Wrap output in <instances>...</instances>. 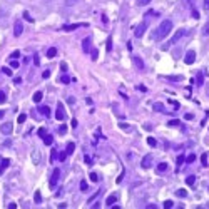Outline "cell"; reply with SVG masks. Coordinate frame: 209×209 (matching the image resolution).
Wrapping results in <instances>:
<instances>
[{
	"mask_svg": "<svg viewBox=\"0 0 209 209\" xmlns=\"http://www.w3.org/2000/svg\"><path fill=\"white\" fill-rule=\"evenodd\" d=\"M171 30H173V22H171V20H162L161 25L156 28V32L152 34V39H154V40H162V39H166V37L169 35Z\"/></svg>",
	"mask_w": 209,
	"mask_h": 209,
	"instance_id": "obj_1",
	"label": "cell"
},
{
	"mask_svg": "<svg viewBox=\"0 0 209 209\" xmlns=\"http://www.w3.org/2000/svg\"><path fill=\"white\" fill-rule=\"evenodd\" d=\"M187 34H189V30H187V28H181V30H177V32L173 35V39L169 40V45H174V44H177L179 40H182Z\"/></svg>",
	"mask_w": 209,
	"mask_h": 209,
	"instance_id": "obj_2",
	"label": "cell"
},
{
	"mask_svg": "<svg viewBox=\"0 0 209 209\" xmlns=\"http://www.w3.org/2000/svg\"><path fill=\"white\" fill-rule=\"evenodd\" d=\"M59 179H60V169H59V167H55L54 173H52V176H50L49 186H50V187H55V186H57V182H59Z\"/></svg>",
	"mask_w": 209,
	"mask_h": 209,
	"instance_id": "obj_3",
	"label": "cell"
},
{
	"mask_svg": "<svg viewBox=\"0 0 209 209\" xmlns=\"http://www.w3.org/2000/svg\"><path fill=\"white\" fill-rule=\"evenodd\" d=\"M55 119H57V121H64V119H65V110H64V105L60 104V102H59V104H57V110H55Z\"/></svg>",
	"mask_w": 209,
	"mask_h": 209,
	"instance_id": "obj_4",
	"label": "cell"
},
{
	"mask_svg": "<svg viewBox=\"0 0 209 209\" xmlns=\"http://www.w3.org/2000/svg\"><path fill=\"white\" fill-rule=\"evenodd\" d=\"M146 28H147V20H144L141 25H137L136 32H134V35H136V37H142V35H144V32H146Z\"/></svg>",
	"mask_w": 209,
	"mask_h": 209,
	"instance_id": "obj_5",
	"label": "cell"
},
{
	"mask_svg": "<svg viewBox=\"0 0 209 209\" xmlns=\"http://www.w3.org/2000/svg\"><path fill=\"white\" fill-rule=\"evenodd\" d=\"M184 62H186L187 65L194 64V62H196V52H194V50H189V52H187L186 57H184Z\"/></svg>",
	"mask_w": 209,
	"mask_h": 209,
	"instance_id": "obj_6",
	"label": "cell"
},
{
	"mask_svg": "<svg viewBox=\"0 0 209 209\" xmlns=\"http://www.w3.org/2000/svg\"><path fill=\"white\" fill-rule=\"evenodd\" d=\"M22 32H23L22 20H17V22H15V25H14V35L15 37H20V35H22Z\"/></svg>",
	"mask_w": 209,
	"mask_h": 209,
	"instance_id": "obj_7",
	"label": "cell"
},
{
	"mask_svg": "<svg viewBox=\"0 0 209 209\" xmlns=\"http://www.w3.org/2000/svg\"><path fill=\"white\" fill-rule=\"evenodd\" d=\"M151 164H152V154H147L146 157L142 159V164H141V166L144 167V169H149Z\"/></svg>",
	"mask_w": 209,
	"mask_h": 209,
	"instance_id": "obj_8",
	"label": "cell"
},
{
	"mask_svg": "<svg viewBox=\"0 0 209 209\" xmlns=\"http://www.w3.org/2000/svg\"><path fill=\"white\" fill-rule=\"evenodd\" d=\"M0 130H2L5 136H9V134H12V130H14V127H12V124L9 122V124H2V127H0Z\"/></svg>",
	"mask_w": 209,
	"mask_h": 209,
	"instance_id": "obj_9",
	"label": "cell"
},
{
	"mask_svg": "<svg viewBox=\"0 0 209 209\" xmlns=\"http://www.w3.org/2000/svg\"><path fill=\"white\" fill-rule=\"evenodd\" d=\"M39 114L44 117H49L50 116V107H47V105H40L39 107Z\"/></svg>",
	"mask_w": 209,
	"mask_h": 209,
	"instance_id": "obj_10",
	"label": "cell"
},
{
	"mask_svg": "<svg viewBox=\"0 0 209 209\" xmlns=\"http://www.w3.org/2000/svg\"><path fill=\"white\" fill-rule=\"evenodd\" d=\"M32 161H34V164H40V152L37 149L32 152Z\"/></svg>",
	"mask_w": 209,
	"mask_h": 209,
	"instance_id": "obj_11",
	"label": "cell"
},
{
	"mask_svg": "<svg viewBox=\"0 0 209 209\" xmlns=\"http://www.w3.org/2000/svg\"><path fill=\"white\" fill-rule=\"evenodd\" d=\"M116 201H117V194H110L107 198V201H105V204H107V206H114Z\"/></svg>",
	"mask_w": 209,
	"mask_h": 209,
	"instance_id": "obj_12",
	"label": "cell"
},
{
	"mask_svg": "<svg viewBox=\"0 0 209 209\" xmlns=\"http://www.w3.org/2000/svg\"><path fill=\"white\" fill-rule=\"evenodd\" d=\"M79 27H85V23H75V25H65V27H64V30L70 32V30H75V28H79Z\"/></svg>",
	"mask_w": 209,
	"mask_h": 209,
	"instance_id": "obj_13",
	"label": "cell"
},
{
	"mask_svg": "<svg viewBox=\"0 0 209 209\" xmlns=\"http://www.w3.org/2000/svg\"><path fill=\"white\" fill-rule=\"evenodd\" d=\"M167 167H169V166H167V162H159L157 164V173H166Z\"/></svg>",
	"mask_w": 209,
	"mask_h": 209,
	"instance_id": "obj_14",
	"label": "cell"
},
{
	"mask_svg": "<svg viewBox=\"0 0 209 209\" xmlns=\"http://www.w3.org/2000/svg\"><path fill=\"white\" fill-rule=\"evenodd\" d=\"M182 3H184V7L186 9H194V3H196V0H182Z\"/></svg>",
	"mask_w": 209,
	"mask_h": 209,
	"instance_id": "obj_15",
	"label": "cell"
},
{
	"mask_svg": "<svg viewBox=\"0 0 209 209\" xmlns=\"http://www.w3.org/2000/svg\"><path fill=\"white\" fill-rule=\"evenodd\" d=\"M82 49H84V52H89V49H91V39H84V42H82Z\"/></svg>",
	"mask_w": 209,
	"mask_h": 209,
	"instance_id": "obj_16",
	"label": "cell"
},
{
	"mask_svg": "<svg viewBox=\"0 0 209 209\" xmlns=\"http://www.w3.org/2000/svg\"><path fill=\"white\" fill-rule=\"evenodd\" d=\"M55 55H57V49L55 47L47 49V57H49V59H52V57H55Z\"/></svg>",
	"mask_w": 209,
	"mask_h": 209,
	"instance_id": "obj_17",
	"label": "cell"
},
{
	"mask_svg": "<svg viewBox=\"0 0 209 209\" xmlns=\"http://www.w3.org/2000/svg\"><path fill=\"white\" fill-rule=\"evenodd\" d=\"M9 166H10V161H9V159H3V161H2V166H0V174H2L3 169H7Z\"/></svg>",
	"mask_w": 209,
	"mask_h": 209,
	"instance_id": "obj_18",
	"label": "cell"
},
{
	"mask_svg": "<svg viewBox=\"0 0 209 209\" xmlns=\"http://www.w3.org/2000/svg\"><path fill=\"white\" fill-rule=\"evenodd\" d=\"M60 82H62V84H69V82H70V77H69L67 74H62V75H60Z\"/></svg>",
	"mask_w": 209,
	"mask_h": 209,
	"instance_id": "obj_19",
	"label": "cell"
},
{
	"mask_svg": "<svg viewBox=\"0 0 209 209\" xmlns=\"http://www.w3.org/2000/svg\"><path fill=\"white\" fill-rule=\"evenodd\" d=\"M32 99H34V102H37V104H39V102L42 100V92H35Z\"/></svg>",
	"mask_w": 209,
	"mask_h": 209,
	"instance_id": "obj_20",
	"label": "cell"
},
{
	"mask_svg": "<svg viewBox=\"0 0 209 209\" xmlns=\"http://www.w3.org/2000/svg\"><path fill=\"white\" fill-rule=\"evenodd\" d=\"M44 142H45L47 146H50L52 142H54V139H52V136H50V134H49V136H47V134L44 136Z\"/></svg>",
	"mask_w": 209,
	"mask_h": 209,
	"instance_id": "obj_21",
	"label": "cell"
},
{
	"mask_svg": "<svg viewBox=\"0 0 209 209\" xmlns=\"http://www.w3.org/2000/svg\"><path fill=\"white\" fill-rule=\"evenodd\" d=\"M74 149H75V144H74V142H69V144H67V151H65V152H67V154H72Z\"/></svg>",
	"mask_w": 209,
	"mask_h": 209,
	"instance_id": "obj_22",
	"label": "cell"
},
{
	"mask_svg": "<svg viewBox=\"0 0 209 209\" xmlns=\"http://www.w3.org/2000/svg\"><path fill=\"white\" fill-rule=\"evenodd\" d=\"M176 196H179V198H186V196H187V191H184V189H177V191H176Z\"/></svg>",
	"mask_w": 209,
	"mask_h": 209,
	"instance_id": "obj_23",
	"label": "cell"
},
{
	"mask_svg": "<svg viewBox=\"0 0 209 209\" xmlns=\"http://www.w3.org/2000/svg\"><path fill=\"white\" fill-rule=\"evenodd\" d=\"M186 182L189 184V186H194L196 184V176H189V177L186 179Z\"/></svg>",
	"mask_w": 209,
	"mask_h": 209,
	"instance_id": "obj_24",
	"label": "cell"
},
{
	"mask_svg": "<svg viewBox=\"0 0 209 209\" xmlns=\"http://www.w3.org/2000/svg\"><path fill=\"white\" fill-rule=\"evenodd\" d=\"M134 62H136V65H137L139 69H141V70H142V69H144V64L141 62V59H139V57H134Z\"/></svg>",
	"mask_w": 209,
	"mask_h": 209,
	"instance_id": "obj_25",
	"label": "cell"
},
{
	"mask_svg": "<svg viewBox=\"0 0 209 209\" xmlns=\"http://www.w3.org/2000/svg\"><path fill=\"white\" fill-rule=\"evenodd\" d=\"M157 109V110H161V112H167V110H164V105L162 104H159V102H156L154 104V110Z\"/></svg>",
	"mask_w": 209,
	"mask_h": 209,
	"instance_id": "obj_26",
	"label": "cell"
},
{
	"mask_svg": "<svg viewBox=\"0 0 209 209\" xmlns=\"http://www.w3.org/2000/svg\"><path fill=\"white\" fill-rule=\"evenodd\" d=\"M147 144H149L151 147H156V146H157V142H156L154 137H149V139H147Z\"/></svg>",
	"mask_w": 209,
	"mask_h": 209,
	"instance_id": "obj_27",
	"label": "cell"
},
{
	"mask_svg": "<svg viewBox=\"0 0 209 209\" xmlns=\"http://www.w3.org/2000/svg\"><path fill=\"white\" fill-rule=\"evenodd\" d=\"M89 177H91L92 182H99V176H97L96 173H91V176H89Z\"/></svg>",
	"mask_w": 209,
	"mask_h": 209,
	"instance_id": "obj_28",
	"label": "cell"
},
{
	"mask_svg": "<svg viewBox=\"0 0 209 209\" xmlns=\"http://www.w3.org/2000/svg\"><path fill=\"white\" fill-rule=\"evenodd\" d=\"M151 0H137V5L139 7H144V5H149Z\"/></svg>",
	"mask_w": 209,
	"mask_h": 209,
	"instance_id": "obj_29",
	"label": "cell"
},
{
	"mask_svg": "<svg viewBox=\"0 0 209 209\" xmlns=\"http://www.w3.org/2000/svg\"><path fill=\"white\" fill-rule=\"evenodd\" d=\"M77 2H79V0H65V5H67V7H74Z\"/></svg>",
	"mask_w": 209,
	"mask_h": 209,
	"instance_id": "obj_30",
	"label": "cell"
},
{
	"mask_svg": "<svg viewBox=\"0 0 209 209\" xmlns=\"http://www.w3.org/2000/svg\"><path fill=\"white\" fill-rule=\"evenodd\" d=\"M23 19L28 20V22H34V17H30V14H28V12H23Z\"/></svg>",
	"mask_w": 209,
	"mask_h": 209,
	"instance_id": "obj_31",
	"label": "cell"
},
{
	"mask_svg": "<svg viewBox=\"0 0 209 209\" xmlns=\"http://www.w3.org/2000/svg\"><path fill=\"white\" fill-rule=\"evenodd\" d=\"M201 162H203V166H207V154L201 156Z\"/></svg>",
	"mask_w": 209,
	"mask_h": 209,
	"instance_id": "obj_32",
	"label": "cell"
},
{
	"mask_svg": "<svg viewBox=\"0 0 209 209\" xmlns=\"http://www.w3.org/2000/svg\"><path fill=\"white\" fill-rule=\"evenodd\" d=\"M10 67H12V69H17V67H19V60H17V59H12Z\"/></svg>",
	"mask_w": 209,
	"mask_h": 209,
	"instance_id": "obj_33",
	"label": "cell"
},
{
	"mask_svg": "<svg viewBox=\"0 0 209 209\" xmlns=\"http://www.w3.org/2000/svg\"><path fill=\"white\" fill-rule=\"evenodd\" d=\"M184 161H186V159H184V156H179V157H177V167H181L182 164H184Z\"/></svg>",
	"mask_w": 209,
	"mask_h": 209,
	"instance_id": "obj_34",
	"label": "cell"
},
{
	"mask_svg": "<svg viewBox=\"0 0 209 209\" xmlns=\"http://www.w3.org/2000/svg\"><path fill=\"white\" fill-rule=\"evenodd\" d=\"M196 85H199V87L203 85V72L198 74V84H196Z\"/></svg>",
	"mask_w": 209,
	"mask_h": 209,
	"instance_id": "obj_35",
	"label": "cell"
},
{
	"mask_svg": "<svg viewBox=\"0 0 209 209\" xmlns=\"http://www.w3.org/2000/svg\"><path fill=\"white\" fill-rule=\"evenodd\" d=\"M173 206H174V203H173V201H166V203H164V207H166V209H171Z\"/></svg>",
	"mask_w": 209,
	"mask_h": 209,
	"instance_id": "obj_36",
	"label": "cell"
},
{
	"mask_svg": "<svg viewBox=\"0 0 209 209\" xmlns=\"http://www.w3.org/2000/svg\"><path fill=\"white\" fill-rule=\"evenodd\" d=\"M25 119H27L25 114H20V116H19V124H23V122H25Z\"/></svg>",
	"mask_w": 209,
	"mask_h": 209,
	"instance_id": "obj_37",
	"label": "cell"
},
{
	"mask_svg": "<svg viewBox=\"0 0 209 209\" xmlns=\"http://www.w3.org/2000/svg\"><path fill=\"white\" fill-rule=\"evenodd\" d=\"M203 35H209V22L204 25V28H203Z\"/></svg>",
	"mask_w": 209,
	"mask_h": 209,
	"instance_id": "obj_38",
	"label": "cell"
},
{
	"mask_svg": "<svg viewBox=\"0 0 209 209\" xmlns=\"http://www.w3.org/2000/svg\"><path fill=\"white\" fill-rule=\"evenodd\" d=\"M179 124H181V122L174 119V121H169V124H167V126H171V127H176V126H179Z\"/></svg>",
	"mask_w": 209,
	"mask_h": 209,
	"instance_id": "obj_39",
	"label": "cell"
},
{
	"mask_svg": "<svg viewBox=\"0 0 209 209\" xmlns=\"http://www.w3.org/2000/svg\"><path fill=\"white\" fill-rule=\"evenodd\" d=\"M80 191L87 192V182H85V181H82V182H80Z\"/></svg>",
	"mask_w": 209,
	"mask_h": 209,
	"instance_id": "obj_40",
	"label": "cell"
},
{
	"mask_svg": "<svg viewBox=\"0 0 209 209\" xmlns=\"http://www.w3.org/2000/svg\"><path fill=\"white\" fill-rule=\"evenodd\" d=\"M3 102H5V92L0 91V104H3Z\"/></svg>",
	"mask_w": 209,
	"mask_h": 209,
	"instance_id": "obj_41",
	"label": "cell"
},
{
	"mask_svg": "<svg viewBox=\"0 0 209 209\" xmlns=\"http://www.w3.org/2000/svg\"><path fill=\"white\" fill-rule=\"evenodd\" d=\"M186 161H187V162H194V161H196V154H191L189 157L186 159Z\"/></svg>",
	"mask_w": 209,
	"mask_h": 209,
	"instance_id": "obj_42",
	"label": "cell"
},
{
	"mask_svg": "<svg viewBox=\"0 0 209 209\" xmlns=\"http://www.w3.org/2000/svg\"><path fill=\"white\" fill-rule=\"evenodd\" d=\"M59 132H60V134H65V132H67V127H65V126L62 124V126L59 127Z\"/></svg>",
	"mask_w": 209,
	"mask_h": 209,
	"instance_id": "obj_43",
	"label": "cell"
},
{
	"mask_svg": "<svg viewBox=\"0 0 209 209\" xmlns=\"http://www.w3.org/2000/svg\"><path fill=\"white\" fill-rule=\"evenodd\" d=\"M203 7H204V10H206V12H209V0H204Z\"/></svg>",
	"mask_w": 209,
	"mask_h": 209,
	"instance_id": "obj_44",
	"label": "cell"
},
{
	"mask_svg": "<svg viewBox=\"0 0 209 209\" xmlns=\"http://www.w3.org/2000/svg\"><path fill=\"white\" fill-rule=\"evenodd\" d=\"M192 17H194L196 20H198V19H199V12H198V10H196V9H192Z\"/></svg>",
	"mask_w": 209,
	"mask_h": 209,
	"instance_id": "obj_45",
	"label": "cell"
},
{
	"mask_svg": "<svg viewBox=\"0 0 209 209\" xmlns=\"http://www.w3.org/2000/svg\"><path fill=\"white\" fill-rule=\"evenodd\" d=\"M10 57H12V59H19V57H20V52H19V50H15Z\"/></svg>",
	"mask_w": 209,
	"mask_h": 209,
	"instance_id": "obj_46",
	"label": "cell"
},
{
	"mask_svg": "<svg viewBox=\"0 0 209 209\" xmlns=\"http://www.w3.org/2000/svg\"><path fill=\"white\" fill-rule=\"evenodd\" d=\"M2 70H3V74H7V75H12V70H10V69H9V67L2 69Z\"/></svg>",
	"mask_w": 209,
	"mask_h": 209,
	"instance_id": "obj_47",
	"label": "cell"
},
{
	"mask_svg": "<svg viewBox=\"0 0 209 209\" xmlns=\"http://www.w3.org/2000/svg\"><path fill=\"white\" fill-rule=\"evenodd\" d=\"M85 162H87L89 166H91V164H92V157H91V156H85Z\"/></svg>",
	"mask_w": 209,
	"mask_h": 209,
	"instance_id": "obj_48",
	"label": "cell"
},
{
	"mask_svg": "<svg viewBox=\"0 0 209 209\" xmlns=\"http://www.w3.org/2000/svg\"><path fill=\"white\" fill-rule=\"evenodd\" d=\"M39 136H42V137L45 136V129H44V127H40V129H39Z\"/></svg>",
	"mask_w": 209,
	"mask_h": 209,
	"instance_id": "obj_49",
	"label": "cell"
},
{
	"mask_svg": "<svg viewBox=\"0 0 209 209\" xmlns=\"http://www.w3.org/2000/svg\"><path fill=\"white\" fill-rule=\"evenodd\" d=\"M40 199H42V198H40V192L37 191V192H35V201H37V203H40Z\"/></svg>",
	"mask_w": 209,
	"mask_h": 209,
	"instance_id": "obj_50",
	"label": "cell"
},
{
	"mask_svg": "<svg viewBox=\"0 0 209 209\" xmlns=\"http://www.w3.org/2000/svg\"><path fill=\"white\" fill-rule=\"evenodd\" d=\"M42 77H44V79H47V77H50V70H45V72L42 74Z\"/></svg>",
	"mask_w": 209,
	"mask_h": 209,
	"instance_id": "obj_51",
	"label": "cell"
},
{
	"mask_svg": "<svg viewBox=\"0 0 209 209\" xmlns=\"http://www.w3.org/2000/svg\"><path fill=\"white\" fill-rule=\"evenodd\" d=\"M169 80H182V77H179V75H174V77H169Z\"/></svg>",
	"mask_w": 209,
	"mask_h": 209,
	"instance_id": "obj_52",
	"label": "cell"
},
{
	"mask_svg": "<svg viewBox=\"0 0 209 209\" xmlns=\"http://www.w3.org/2000/svg\"><path fill=\"white\" fill-rule=\"evenodd\" d=\"M65 157H67V152H60V156H59V159H60V161H64Z\"/></svg>",
	"mask_w": 209,
	"mask_h": 209,
	"instance_id": "obj_53",
	"label": "cell"
},
{
	"mask_svg": "<svg viewBox=\"0 0 209 209\" xmlns=\"http://www.w3.org/2000/svg\"><path fill=\"white\" fill-rule=\"evenodd\" d=\"M9 207H10V209H15V207H17V204H14V203H10V204H9Z\"/></svg>",
	"mask_w": 209,
	"mask_h": 209,
	"instance_id": "obj_54",
	"label": "cell"
},
{
	"mask_svg": "<svg viewBox=\"0 0 209 209\" xmlns=\"http://www.w3.org/2000/svg\"><path fill=\"white\" fill-rule=\"evenodd\" d=\"M3 116H5V112H3V110H0V119H2Z\"/></svg>",
	"mask_w": 209,
	"mask_h": 209,
	"instance_id": "obj_55",
	"label": "cell"
}]
</instances>
